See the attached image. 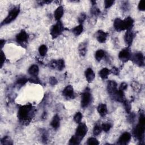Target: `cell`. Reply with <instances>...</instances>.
<instances>
[{
	"mask_svg": "<svg viewBox=\"0 0 145 145\" xmlns=\"http://www.w3.org/2000/svg\"><path fill=\"white\" fill-rule=\"evenodd\" d=\"M32 113V106L30 104L25 105L19 108L18 112V117L20 120L27 121L31 117Z\"/></svg>",
	"mask_w": 145,
	"mask_h": 145,
	"instance_id": "obj_1",
	"label": "cell"
},
{
	"mask_svg": "<svg viewBox=\"0 0 145 145\" xmlns=\"http://www.w3.org/2000/svg\"><path fill=\"white\" fill-rule=\"evenodd\" d=\"M19 12H20V8L19 6H16L12 8L8 12L7 16L2 22L1 25L10 23L11 22H12L14 20L16 19V18L19 15Z\"/></svg>",
	"mask_w": 145,
	"mask_h": 145,
	"instance_id": "obj_2",
	"label": "cell"
},
{
	"mask_svg": "<svg viewBox=\"0 0 145 145\" xmlns=\"http://www.w3.org/2000/svg\"><path fill=\"white\" fill-rule=\"evenodd\" d=\"M63 30V26L62 23L58 21L56 24L53 25L50 29V33L53 39L57 37Z\"/></svg>",
	"mask_w": 145,
	"mask_h": 145,
	"instance_id": "obj_3",
	"label": "cell"
},
{
	"mask_svg": "<svg viewBox=\"0 0 145 145\" xmlns=\"http://www.w3.org/2000/svg\"><path fill=\"white\" fill-rule=\"evenodd\" d=\"M145 124L139 123L137 126L134 129L133 133L134 137L139 140H142L144 138Z\"/></svg>",
	"mask_w": 145,
	"mask_h": 145,
	"instance_id": "obj_4",
	"label": "cell"
},
{
	"mask_svg": "<svg viewBox=\"0 0 145 145\" xmlns=\"http://www.w3.org/2000/svg\"><path fill=\"white\" fill-rule=\"evenodd\" d=\"M88 131L87 127L85 123H79L75 133V135L79 138L80 140H82L84 136L86 135Z\"/></svg>",
	"mask_w": 145,
	"mask_h": 145,
	"instance_id": "obj_5",
	"label": "cell"
},
{
	"mask_svg": "<svg viewBox=\"0 0 145 145\" xmlns=\"http://www.w3.org/2000/svg\"><path fill=\"white\" fill-rule=\"evenodd\" d=\"M91 94L88 91H85L82 95L81 106L83 108L87 107L91 102Z\"/></svg>",
	"mask_w": 145,
	"mask_h": 145,
	"instance_id": "obj_6",
	"label": "cell"
},
{
	"mask_svg": "<svg viewBox=\"0 0 145 145\" xmlns=\"http://www.w3.org/2000/svg\"><path fill=\"white\" fill-rule=\"evenodd\" d=\"M133 62L139 66H143L144 65V59L143 54L140 52L135 53L131 57Z\"/></svg>",
	"mask_w": 145,
	"mask_h": 145,
	"instance_id": "obj_7",
	"label": "cell"
},
{
	"mask_svg": "<svg viewBox=\"0 0 145 145\" xmlns=\"http://www.w3.org/2000/svg\"><path fill=\"white\" fill-rule=\"evenodd\" d=\"M131 57L130 50L128 48H125L120 51L118 54V57L121 61L123 62L128 61Z\"/></svg>",
	"mask_w": 145,
	"mask_h": 145,
	"instance_id": "obj_8",
	"label": "cell"
},
{
	"mask_svg": "<svg viewBox=\"0 0 145 145\" xmlns=\"http://www.w3.org/2000/svg\"><path fill=\"white\" fill-rule=\"evenodd\" d=\"M49 66L53 69H56L59 71H61L65 68V61L62 59L53 60L49 63Z\"/></svg>",
	"mask_w": 145,
	"mask_h": 145,
	"instance_id": "obj_9",
	"label": "cell"
},
{
	"mask_svg": "<svg viewBox=\"0 0 145 145\" xmlns=\"http://www.w3.org/2000/svg\"><path fill=\"white\" fill-rule=\"evenodd\" d=\"M28 35L24 30H22L16 36V40L20 45H23L28 41Z\"/></svg>",
	"mask_w": 145,
	"mask_h": 145,
	"instance_id": "obj_10",
	"label": "cell"
},
{
	"mask_svg": "<svg viewBox=\"0 0 145 145\" xmlns=\"http://www.w3.org/2000/svg\"><path fill=\"white\" fill-rule=\"evenodd\" d=\"M62 95L67 99H74L75 95L74 88L72 86H67L62 91Z\"/></svg>",
	"mask_w": 145,
	"mask_h": 145,
	"instance_id": "obj_11",
	"label": "cell"
},
{
	"mask_svg": "<svg viewBox=\"0 0 145 145\" xmlns=\"http://www.w3.org/2000/svg\"><path fill=\"white\" fill-rule=\"evenodd\" d=\"M131 138V135L129 133H123L119 138L118 143L120 144H126L130 142Z\"/></svg>",
	"mask_w": 145,
	"mask_h": 145,
	"instance_id": "obj_12",
	"label": "cell"
},
{
	"mask_svg": "<svg viewBox=\"0 0 145 145\" xmlns=\"http://www.w3.org/2000/svg\"><path fill=\"white\" fill-rule=\"evenodd\" d=\"M134 38V34L131 29L127 30L126 32L125 33L124 40L125 41V43L126 45H127L128 46H130L132 44V42Z\"/></svg>",
	"mask_w": 145,
	"mask_h": 145,
	"instance_id": "obj_13",
	"label": "cell"
},
{
	"mask_svg": "<svg viewBox=\"0 0 145 145\" xmlns=\"http://www.w3.org/2000/svg\"><path fill=\"white\" fill-rule=\"evenodd\" d=\"M114 27L117 31H121L125 30L123 20L120 18H117L114 22Z\"/></svg>",
	"mask_w": 145,
	"mask_h": 145,
	"instance_id": "obj_14",
	"label": "cell"
},
{
	"mask_svg": "<svg viewBox=\"0 0 145 145\" xmlns=\"http://www.w3.org/2000/svg\"><path fill=\"white\" fill-rule=\"evenodd\" d=\"M108 37V33L103 31L99 30L96 33V39L100 43H104L106 41Z\"/></svg>",
	"mask_w": 145,
	"mask_h": 145,
	"instance_id": "obj_15",
	"label": "cell"
},
{
	"mask_svg": "<svg viewBox=\"0 0 145 145\" xmlns=\"http://www.w3.org/2000/svg\"><path fill=\"white\" fill-rule=\"evenodd\" d=\"M117 83L114 80H109L107 83V91L108 93L112 95L117 91Z\"/></svg>",
	"mask_w": 145,
	"mask_h": 145,
	"instance_id": "obj_16",
	"label": "cell"
},
{
	"mask_svg": "<svg viewBox=\"0 0 145 145\" xmlns=\"http://www.w3.org/2000/svg\"><path fill=\"white\" fill-rule=\"evenodd\" d=\"M112 95L113 96L114 99H115L116 101L118 102L122 103L125 100L123 91L121 90H117L114 93L112 94Z\"/></svg>",
	"mask_w": 145,
	"mask_h": 145,
	"instance_id": "obj_17",
	"label": "cell"
},
{
	"mask_svg": "<svg viewBox=\"0 0 145 145\" xmlns=\"http://www.w3.org/2000/svg\"><path fill=\"white\" fill-rule=\"evenodd\" d=\"M85 76L86 78V80H87V82L88 83H91L92 82L93 79H95V75L94 73V71H93V70L91 68H88L86 69V70L85 71Z\"/></svg>",
	"mask_w": 145,
	"mask_h": 145,
	"instance_id": "obj_18",
	"label": "cell"
},
{
	"mask_svg": "<svg viewBox=\"0 0 145 145\" xmlns=\"http://www.w3.org/2000/svg\"><path fill=\"white\" fill-rule=\"evenodd\" d=\"M99 114L101 117H104L106 115L108 112V109L106 105L105 104H100L97 108Z\"/></svg>",
	"mask_w": 145,
	"mask_h": 145,
	"instance_id": "obj_19",
	"label": "cell"
},
{
	"mask_svg": "<svg viewBox=\"0 0 145 145\" xmlns=\"http://www.w3.org/2000/svg\"><path fill=\"white\" fill-rule=\"evenodd\" d=\"M28 72L31 76H37L39 72L38 66L36 65H32L28 69Z\"/></svg>",
	"mask_w": 145,
	"mask_h": 145,
	"instance_id": "obj_20",
	"label": "cell"
},
{
	"mask_svg": "<svg viewBox=\"0 0 145 145\" xmlns=\"http://www.w3.org/2000/svg\"><path fill=\"white\" fill-rule=\"evenodd\" d=\"M124 23V26L125 30H129L131 29L133 24H134V20L131 17H127L125 19L123 20Z\"/></svg>",
	"mask_w": 145,
	"mask_h": 145,
	"instance_id": "obj_21",
	"label": "cell"
},
{
	"mask_svg": "<svg viewBox=\"0 0 145 145\" xmlns=\"http://www.w3.org/2000/svg\"><path fill=\"white\" fill-rule=\"evenodd\" d=\"M87 46V43L86 41H83L79 44L78 50L80 56H84L86 54Z\"/></svg>",
	"mask_w": 145,
	"mask_h": 145,
	"instance_id": "obj_22",
	"label": "cell"
},
{
	"mask_svg": "<svg viewBox=\"0 0 145 145\" xmlns=\"http://www.w3.org/2000/svg\"><path fill=\"white\" fill-rule=\"evenodd\" d=\"M59 124H60V118H59V117L58 115L56 114L53 117V119H52V120L51 121L50 125H51V126H52V127L53 129L56 130V129H57L59 127Z\"/></svg>",
	"mask_w": 145,
	"mask_h": 145,
	"instance_id": "obj_23",
	"label": "cell"
},
{
	"mask_svg": "<svg viewBox=\"0 0 145 145\" xmlns=\"http://www.w3.org/2000/svg\"><path fill=\"white\" fill-rule=\"evenodd\" d=\"M63 14V8L62 6H59L54 11V18L57 21H59L62 18Z\"/></svg>",
	"mask_w": 145,
	"mask_h": 145,
	"instance_id": "obj_24",
	"label": "cell"
},
{
	"mask_svg": "<svg viewBox=\"0 0 145 145\" xmlns=\"http://www.w3.org/2000/svg\"><path fill=\"white\" fill-rule=\"evenodd\" d=\"M110 73V70H109L106 67L103 68L99 72V75L100 77L103 79H105L108 78V75Z\"/></svg>",
	"mask_w": 145,
	"mask_h": 145,
	"instance_id": "obj_25",
	"label": "cell"
},
{
	"mask_svg": "<svg viewBox=\"0 0 145 145\" xmlns=\"http://www.w3.org/2000/svg\"><path fill=\"white\" fill-rule=\"evenodd\" d=\"M83 31V27L82 24H79L76 27H75L72 29V32L75 35V36H79L80 35L82 32Z\"/></svg>",
	"mask_w": 145,
	"mask_h": 145,
	"instance_id": "obj_26",
	"label": "cell"
},
{
	"mask_svg": "<svg viewBox=\"0 0 145 145\" xmlns=\"http://www.w3.org/2000/svg\"><path fill=\"white\" fill-rule=\"evenodd\" d=\"M105 56V52L102 49H99L97 50L96 53H95V58L96 59L97 61H101L103 58Z\"/></svg>",
	"mask_w": 145,
	"mask_h": 145,
	"instance_id": "obj_27",
	"label": "cell"
},
{
	"mask_svg": "<svg viewBox=\"0 0 145 145\" xmlns=\"http://www.w3.org/2000/svg\"><path fill=\"white\" fill-rule=\"evenodd\" d=\"M48 51L47 46L45 45H41L39 48V53L41 56H44L46 55Z\"/></svg>",
	"mask_w": 145,
	"mask_h": 145,
	"instance_id": "obj_28",
	"label": "cell"
},
{
	"mask_svg": "<svg viewBox=\"0 0 145 145\" xmlns=\"http://www.w3.org/2000/svg\"><path fill=\"white\" fill-rule=\"evenodd\" d=\"M102 130V127L100 125L96 124L95 125L93 129V134L95 136L98 135L99 134H100V133L101 132Z\"/></svg>",
	"mask_w": 145,
	"mask_h": 145,
	"instance_id": "obj_29",
	"label": "cell"
},
{
	"mask_svg": "<svg viewBox=\"0 0 145 145\" xmlns=\"http://www.w3.org/2000/svg\"><path fill=\"white\" fill-rule=\"evenodd\" d=\"M81 140L79 139V138L75 135H72L70 139L69 140V144H79Z\"/></svg>",
	"mask_w": 145,
	"mask_h": 145,
	"instance_id": "obj_30",
	"label": "cell"
},
{
	"mask_svg": "<svg viewBox=\"0 0 145 145\" xmlns=\"http://www.w3.org/2000/svg\"><path fill=\"white\" fill-rule=\"evenodd\" d=\"M122 103L123 104V106H124V108H125V109L126 110V112L127 113H130V110H131V108L130 102L125 99Z\"/></svg>",
	"mask_w": 145,
	"mask_h": 145,
	"instance_id": "obj_31",
	"label": "cell"
},
{
	"mask_svg": "<svg viewBox=\"0 0 145 145\" xmlns=\"http://www.w3.org/2000/svg\"><path fill=\"white\" fill-rule=\"evenodd\" d=\"M82 119V114L80 112H77L74 117V120L77 123H80Z\"/></svg>",
	"mask_w": 145,
	"mask_h": 145,
	"instance_id": "obj_32",
	"label": "cell"
},
{
	"mask_svg": "<svg viewBox=\"0 0 145 145\" xmlns=\"http://www.w3.org/2000/svg\"><path fill=\"white\" fill-rule=\"evenodd\" d=\"M28 81V79H27L25 77H22L19 78L17 80H16V83L17 84L19 85V86H23L24 84H25Z\"/></svg>",
	"mask_w": 145,
	"mask_h": 145,
	"instance_id": "obj_33",
	"label": "cell"
},
{
	"mask_svg": "<svg viewBox=\"0 0 145 145\" xmlns=\"http://www.w3.org/2000/svg\"><path fill=\"white\" fill-rule=\"evenodd\" d=\"M111 127H112L111 125H110V123H103V124L102 125V126H101L102 130H103L104 131L106 132V133L108 132V131L110 130Z\"/></svg>",
	"mask_w": 145,
	"mask_h": 145,
	"instance_id": "obj_34",
	"label": "cell"
},
{
	"mask_svg": "<svg viewBox=\"0 0 145 145\" xmlns=\"http://www.w3.org/2000/svg\"><path fill=\"white\" fill-rule=\"evenodd\" d=\"M87 144L91 145V144H99V143L98 142V140L95 138H89L88 140H87Z\"/></svg>",
	"mask_w": 145,
	"mask_h": 145,
	"instance_id": "obj_35",
	"label": "cell"
},
{
	"mask_svg": "<svg viewBox=\"0 0 145 145\" xmlns=\"http://www.w3.org/2000/svg\"><path fill=\"white\" fill-rule=\"evenodd\" d=\"M114 3V1L113 0H105L104 1V6L105 8H108L110 7Z\"/></svg>",
	"mask_w": 145,
	"mask_h": 145,
	"instance_id": "obj_36",
	"label": "cell"
},
{
	"mask_svg": "<svg viewBox=\"0 0 145 145\" xmlns=\"http://www.w3.org/2000/svg\"><path fill=\"white\" fill-rule=\"evenodd\" d=\"M1 143L3 144H11L12 142L10 138L7 136H6L1 140Z\"/></svg>",
	"mask_w": 145,
	"mask_h": 145,
	"instance_id": "obj_37",
	"label": "cell"
},
{
	"mask_svg": "<svg viewBox=\"0 0 145 145\" xmlns=\"http://www.w3.org/2000/svg\"><path fill=\"white\" fill-rule=\"evenodd\" d=\"M138 9L140 11H144L145 10V2L144 1H140L138 4Z\"/></svg>",
	"mask_w": 145,
	"mask_h": 145,
	"instance_id": "obj_38",
	"label": "cell"
},
{
	"mask_svg": "<svg viewBox=\"0 0 145 145\" xmlns=\"http://www.w3.org/2000/svg\"><path fill=\"white\" fill-rule=\"evenodd\" d=\"M57 83H58V81L54 76H51L49 78V83L52 86H55L56 84H57Z\"/></svg>",
	"mask_w": 145,
	"mask_h": 145,
	"instance_id": "obj_39",
	"label": "cell"
},
{
	"mask_svg": "<svg viewBox=\"0 0 145 145\" xmlns=\"http://www.w3.org/2000/svg\"><path fill=\"white\" fill-rule=\"evenodd\" d=\"M91 12L95 15H97L100 13V11L97 7H93L91 10Z\"/></svg>",
	"mask_w": 145,
	"mask_h": 145,
	"instance_id": "obj_40",
	"label": "cell"
},
{
	"mask_svg": "<svg viewBox=\"0 0 145 145\" xmlns=\"http://www.w3.org/2000/svg\"><path fill=\"white\" fill-rule=\"evenodd\" d=\"M86 15L84 13H82L80 14V15L79 16V18H78V21L80 23H82L86 19Z\"/></svg>",
	"mask_w": 145,
	"mask_h": 145,
	"instance_id": "obj_41",
	"label": "cell"
},
{
	"mask_svg": "<svg viewBox=\"0 0 145 145\" xmlns=\"http://www.w3.org/2000/svg\"><path fill=\"white\" fill-rule=\"evenodd\" d=\"M6 57L5 56V54L3 53V52L2 51H1V67H2L3 66V63L5 62Z\"/></svg>",
	"mask_w": 145,
	"mask_h": 145,
	"instance_id": "obj_42",
	"label": "cell"
},
{
	"mask_svg": "<svg viewBox=\"0 0 145 145\" xmlns=\"http://www.w3.org/2000/svg\"><path fill=\"white\" fill-rule=\"evenodd\" d=\"M127 88V84L126 83L123 82V83H122L120 84L119 89H120V90H121V91H125V89H126Z\"/></svg>",
	"mask_w": 145,
	"mask_h": 145,
	"instance_id": "obj_43",
	"label": "cell"
},
{
	"mask_svg": "<svg viewBox=\"0 0 145 145\" xmlns=\"http://www.w3.org/2000/svg\"><path fill=\"white\" fill-rule=\"evenodd\" d=\"M110 72H112L113 74L117 75H118V74H119V70L118 69V68H117V67H113L112 69V70H110Z\"/></svg>",
	"mask_w": 145,
	"mask_h": 145,
	"instance_id": "obj_44",
	"label": "cell"
},
{
	"mask_svg": "<svg viewBox=\"0 0 145 145\" xmlns=\"http://www.w3.org/2000/svg\"><path fill=\"white\" fill-rule=\"evenodd\" d=\"M42 141H44V142H46L47 140V135H46V134L45 133L42 134Z\"/></svg>",
	"mask_w": 145,
	"mask_h": 145,
	"instance_id": "obj_45",
	"label": "cell"
},
{
	"mask_svg": "<svg viewBox=\"0 0 145 145\" xmlns=\"http://www.w3.org/2000/svg\"><path fill=\"white\" fill-rule=\"evenodd\" d=\"M5 43V40H1V48L3 47Z\"/></svg>",
	"mask_w": 145,
	"mask_h": 145,
	"instance_id": "obj_46",
	"label": "cell"
}]
</instances>
